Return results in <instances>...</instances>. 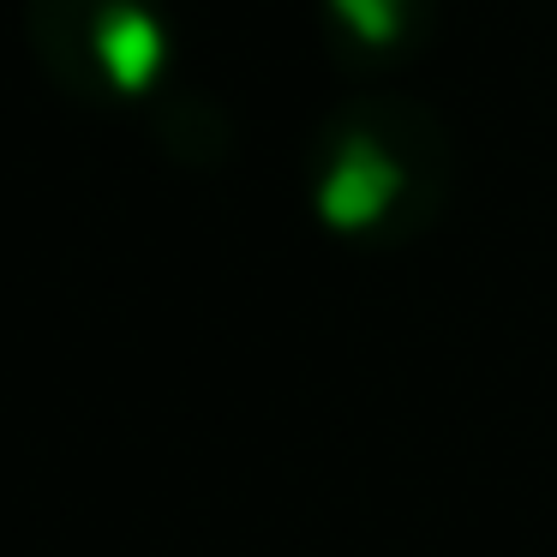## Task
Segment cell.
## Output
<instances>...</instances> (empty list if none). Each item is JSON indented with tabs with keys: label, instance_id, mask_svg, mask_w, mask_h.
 I'll use <instances>...</instances> for the list:
<instances>
[{
	"label": "cell",
	"instance_id": "cell-3",
	"mask_svg": "<svg viewBox=\"0 0 557 557\" xmlns=\"http://www.w3.org/2000/svg\"><path fill=\"white\" fill-rule=\"evenodd\" d=\"M437 0H318V42L342 78H389L437 42Z\"/></svg>",
	"mask_w": 557,
	"mask_h": 557
},
{
	"label": "cell",
	"instance_id": "cell-1",
	"mask_svg": "<svg viewBox=\"0 0 557 557\" xmlns=\"http://www.w3.org/2000/svg\"><path fill=\"white\" fill-rule=\"evenodd\" d=\"M456 193V138L420 97L366 90L318 121L306 150V205L318 228L360 252H396L444 222Z\"/></svg>",
	"mask_w": 557,
	"mask_h": 557
},
{
	"label": "cell",
	"instance_id": "cell-2",
	"mask_svg": "<svg viewBox=\"0 0 557 557\" xmlns=\"http://www.w3.org/2000/svg\"><path fill=\"white\" fill-rule=\"evenodd\" d=\"M30 61L85 109L162 97L174 85L169 0H25Z\"/></svg>",
	"mask_w": 557,
	"mask_h": 557
},
{
	"label": "cell",
	"instance_id": "cell-4",
	"mask_svg": "<svg viewBox=\"0 0 557 557\" xmlns=\"http://www.w3.org/2000/svg\"><path fill=\"white\" fill-rule=\"evenodd\" d=\"M157 138L174 162H186V169H216L234 150L228 114H222L205 90H174V85L157 97Z\"/></svg>",
	"mask_w": 557,
	"mask_h": 557
}]
</instances>
